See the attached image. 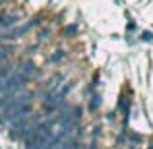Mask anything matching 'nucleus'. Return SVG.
Wrapping results in <instances>:
<instances>
[{
	"label": "nucleus",
	"instance_id": "obj_6",
	"mask_svg": "<svg viewBox=\"0 0 153 149\" xmlns=\"http://www.w3.org/2000/svg\"><path fill=\"white\" fill-rule=\"evenodd\" d=\"M8 124V120H6V116H0V126H6Z\"/></svg>",
	"mask_w": 153,
	"mask_h": 149
},
{
	"label": "nucleus",
	"instance_id": "obj_5",
	"mask_svg": "<svg viewBox=\"0 0 153 149\" xmlns=\"http://www.w3.org/2000/svg\"><path fill=\"white\" fill-rule=\"evenodd\" d=\"M76 31H78V25H76V23H70V25L64 27V35H66V37H72Z\"/></svg>",
	"mask_w": 153,
	"mask_h": 149
},
{
	"label": "nucleus",
	"instance_id": "obj_3",
	"mask_svg": "<svg viewBox=\"0 0 153 149\" xmlns=\"http://www.w3.org/2000/svg\"><path fill=\"white\" fill-rule=\"evenodd\" d=\"M52 35V29L51 27H43L41 31H39V41H49Z\"/></svg>",
	"mask_w": 153,
	"mask_h": 149
},
{
	"label": "nucleus",
	"instance_id": "obj_1",
	"mask_svg": "<svg viewBox=\"0 0 153 149\" xmlns=\"http://www.w3.org/2000/svg\"><path fill=\"white\" fill-rule=\"evenodd\" d=\"M19 19H22V16L16 14V12H0V29H10V27H14L16 23H19Z\"/></svg>",
	"mask_w": 153,
	"mask_h": 149
},
{
	"label": "nucleus",
	"instance_id": "obj_4",
	"mask_svg": "<svg viewBox=\"0 0 153 149\" xmlns=\"http://www.w3.org/2000/svg\"><path fill=\"white\" fill-rule=\"evenodd\" d=\"M64 56H66V52H64V50H56L54 54H52L51 58H49V62H51V64H56V62H60Z\"/></svg>",
	"mask_w": 153,
	"mask_h": 149
},
{
	"label": "nucleus",
	"instance_id": "obj_2",
	"mask_svg": "<svg viewBox=\"0 0 153 149\" xmlns=\"http://www.w3.org/2000/svg\"><path fill=\"white\" fill-rule=\"evenodd\" d=\"M18 70L22 72V74L29 76V78H37V76H39V70H37V66H35L33 60H23V62H19Z\"/></svg>",
	"mask_w": 153,
	"mask_h": 149
}]
</instances>
